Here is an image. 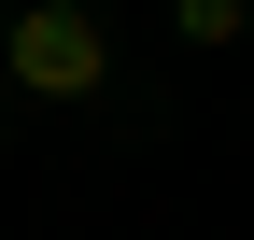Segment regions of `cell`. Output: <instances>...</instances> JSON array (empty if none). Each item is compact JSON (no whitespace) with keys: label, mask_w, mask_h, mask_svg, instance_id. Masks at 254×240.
I'll return each mask as SVG.
<instances>
[{"label":"cell","mask_w":254,"mask_h":240,"mask_svg":"<svg viewBox=\"0 0 254 240\" xmlns=\"http://www.w3.org/2000/svg\"><path fill=\"white\" fill-rule=\"evenodd\" d=\"M170 28H184V43H198V57H212V43H254V14H240V0H184Z\"/></svg>","instance_id":"cell-2"},{"label":"cell","mask_w":254,"mask_h":240,"mask_svg":"<svg viewBox=\"0 0 254 240\" xmlns=\"http://www.w3.org/2000/svg\"><path fill=\"white\" fill-rule=\"evenodd\" d=\"M0 99H14V85H0Z\"/></svg>","instance_id":"cell-3"},{"label":"cell","mask_w":254,"mask_h":240,"mask_svg":"<svg viewBox=\"0 0 254 240\" xmlns=\"http://www.w3.org/2000/svg\"><path fill=\"white\" fill-rule=\"evenodd\" d=\"M0 85H14V99H43V113L99 99V85H113V28L85 14V0H28V14L0 28Z\"/></svg>","instance_id":"cell-1"}]
</instances>
